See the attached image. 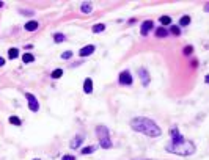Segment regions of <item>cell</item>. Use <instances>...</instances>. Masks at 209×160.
<instances>
[{"label": "cell", "instance_id": "obj_20", "mask_svg": "<svg viewBox=\"0 0 209 160\" xmlns=\"http://www.w3.org/2000/svg\"><path fill=\"white\" fill-rule=\"evenodd\" d=\"M61 75H63V71H61V69H55V71L52 72V79H55V80H57V79L61 77Z\"/></svg>", "mask_w": 209, "mask_h": 160}, {"label": "cell", "instance_id": "obj_28", "mask_svg": "<svg viewBox=\"0 0 209 160\" xmlns=\"http://www.w3.org/2000/svg\"><path fill=\"white\" fill-rule=\"evenodd\" d=\"M3 64H5V58H2V56H0V68H2Z\"/></svg>", "mask_w": 209, "mask_h": 160}, {"label": "cell", "instance_id": "obj_8", "mask_svg": "<svg viewBox=\"0 0 209 160\" xmlns=\"http://www.w3.org/2000/svg\"><path fill=\"white\" fill-rule=\"evenodd\" d=\"M152 25H154V24H152V21H145V22L142 24V30H140V32H142V35H148V33L151 32Z\"/></svg>", "mask_w": 209, "mask_h": 160}, {"label": "cell", "instance_id": "obj_5", "mask_svg": "<svg viewBox=\"0 0 209 160\" xmlns=\"http://www.w3.org/2000/svg\"><path fill=\"white\" fill-rule=\"evenodd\" d=\"M120 83L121 85H131L132 83V75L129 71H123L120 74Z\"/></svg>", "mask_w": 209, "mask_h": 160}, {"label": "cell", "instance_id": "obj_4", "mask_svg": "<svg viewBox=\"0 0 209 160\" xmlns=\"http://www.w3.org/2000/svg\"><path fill=\"white\" fill-rule=\"evenodd\" d=\"M25 97H27V100H29V108L32 110V111H38L39 110V104H38V99H36L33 94H30V93H27L25 94Z\"/></svg>", "mask_w": 209, "mask_h": 160}, {"label": "cell", "instance_id": "obj_12", "mask_svg": "<svg viewBox=\"0 0 209 160\" xmlns=\"http://www.w3.org/2000/svg\"><path fill=\"white\" fill-rule=\"evenodd\" d=\"M33 60H35L33 53H29V52H27V53H24V55H22V61H24V63H32Z\"/></svg>", "mask_w": 209, "mask_h": 160}, {"label": "cell", "instance_id": "obj_2", "mask_svg": "<svg viewBox=\"0 0 209 160\" xmlns=\"http://www.w3.org/2000/svg\"><path fill=\"white\" fill-rule=\"evenodd\" d=\"M195 145L189 140H183L179 143H171L167 146V151L168 152H173V154H178V155H192L195 152Z\"/></svg>", "mask_w": 209, "mask_h": 160}, {"label": "cell", "instance_id": "obj_17", "mask_svg": "<svg viewBox=\"0 0 209 160\" xmlns=\"http://www.w3.org/2000/svg\"><path fill=\"white\" fill-rule=\"evenodd\" d=\"M82 13H91V3H84L80 6Z\"/></svg>", "mask_w": 209, "mask_h": 160}, {"label": "cell", "instance_id": "obj_9", "mask_svg": "<svg viewBox=\"0 0 209 160\" xmlns=\"http://www.w3.org/2000/svg\"><path fill=\"white\" fill-rule=\"evenodd\" d=\"M82 140H84V137L82 135H76L74 138H72V141H71V149H76V148H79L80 146V143H82Z\"/></svg>", "mask_w": 209, "mask_h": 160}, {"label": "cell", "instance_id": "obj_3", "mask_svg": "<svg viewBox=\"0 0 209 160\" xmlns=\"http://www.w3.org/2000/svg\"><path fill=\"white\" fill-rule=\"evenodd\" d=\"M96 134H98L99 141H101V146H102L104 149L112 148V141H110V137H108V129H107V127L98 126V127H96Z\"/></svg>", "mask_w": 209, "mask_h": 160}, {"label": "cell", "instance_id": "obj_15", "mask_svg": "<svg viewBox=\"0 0 209 160\" xmlns=\"http://www.w3.org/2000/svg\"><path fill=\"white\" fill-rule=\"evenodd\" d=\"M160 24L162 25H170L171 24V17L170 16H162L160 17Z\"/></svg>", "mask_w": 209, "mask_h": 160}, {"label": "cell", "instance_id": "obj_14", "mask_svg": "<svg viewBox=\"0 0 209 160\" xmlns=\"http://www.w3.org/2000/svg\"><path fill=\"white\" fill-rule=\"evenodd\" d=\"M17 55H19V50H17V49H14V47H13V49H10V50H8V56H10L11 60L17 58Z\"/></svg>", "mask_w": 209, "mask_h": 160}, {"label": "cell", "instance_id": "obj_7", "mask_svg": "<svg viewBox=\"0 0 209 160\" xmlns=\"http://www.w3.org/2000/svg\"><path fill=\"white\" fill-rule=\"evenodd\" d=\"M93 52H94V46H91V44H90V46L82 47V49H80V52H79V55H80V56H88V55H91Z\"/></svg>", "mask_w": 209, "mask_h": 160}, {"label": "cell", "instance_id": "obj_13", "mask_svg": "<svg viewBox=\"0 0 209 160\" xmlns=\"http://www.w3.org/2000/svg\"><path fill=\"white\" fill-rule=\"evenodd\" d=\"M189 24H190V17H189V16H183V17L179 19V25H181V27H186V25H189Z\"/></svg>", "mask_w": 209, "mask_h": 160}, {"label": "cell", "instance_id": "obj_16", "mask_svg": "<svg viewBox=\"0 0 209 160\" xmlns=\"http://www.w3.org/2000/svg\"><path fill=\"white\" fill-rule=\"evenodd\" d=\"M104 28H105L104 24H96V25L93 27V32H94V33H101V32H104Z\"/></svg>", "mask_w": 209, "mask_h": 160}, {"label": "cell", "instance_id": "obj_19", "mask_svg": "<svg viewBox=\"0 0 209 160\" xmlns=\"http://www.w3.org/2000/svg\"><path fill=\"white\" fill-rule=\"evenodd\" d=\"M167 35H168V32L165 30V28H157V30H156V36L163 38V36H167Z\"/></svg>", "mask_w": 209, "mask_h": 160}, {"label": "cell", "instance_id": "obj_6", "mask_svg": "<svg viewBox=\"0 0 209 160\" xmlns=\"http://www.w3.org/2000/svg\"><path fill=\"white\" fill-rule=\"evenodd\" d=\"M139 75H140V79H142V83H143V87H146V85L149 83V74L146 72V69H139Z\"/></svg>", "mask_w": 209, "mask_h": 160}, {"label": "cell", "instance_id": "obj_22", "mask_svg": "<svg viewBox=\"0 0 209 160\" xmlns=\"http://www.w3.org/2000/svg\"><path fill=\"white\" fill-rule=\"evenodd\" d=\"M171 33H173V35H181V28L178 27V25H171Z\"/></svg>", "mask_w": 209, "mask_h": 160}, {"label": "cell", "instance_id": "obj_26", "mask_svg": "<svg viewBox=\"0 0 209 160\" xmlns=\"http://www.w3.org/2000/svg\"><path fill=\"white\" fill-rule=\"evenodd\" d=\"M192 52H194V47L192 46H187L186 49H184V55H190Z\"/></svg>", "mask_w": 209, "mask_h": 160}, {"label": "cell", "instance_id": "obj_18", "mask_svg": "<svg viewBox=\"0 0 209 160\" xmlns=\"http://www.w3.org/2000/svg\"><path fill=\"white\" fill-rule=\"evenodd\" d=\"M53 39H55V43H63L65 41V35L63 33H55L53 35Z\"/></svg>", "mask_w": 209, "mask_h": 160}, {"label": "cell", "instance_id": "obj_1", "mask_svg": "<svg viewBox=\"0 0 209 160\" xmlns=\"http://www.w3.org/2000/svg\"><path fill=\"white\" fill-rule=\"evenodd\" d=\"M129 124H131V127H132L135 132L143 134V135H146V137L156 138V137H160V135H162L160 127H159L152 119H148V118H134Z\"/></svg>", "mask_w": 209, "mask_h": 160}, {"label": "cell", "instance_id": "obj_29", "mask_svg": "<svg viewBox=\"0 0 209 160\" xmlns=\"http://www.w3.org/2000/svg\"><path fill=\"white\" fill-rule=\"evenodd\" d=\"M204 82H206V83H209V74H207L206 77H204Z\"/></svg>", "mask_w": 209, "mask_h": 160}, {"label": "cell", "instance_id": "obj_32", "mask_svg": "<svg viewBox=\"0 0 209 160\" xmlns=\"http://www.w3.org/2000/svg\"><path fill=\"white\" fill-rule=\"evenodd\" d=\"M146 160H148V158H146Z\"/></svg>", "mask_w": 209, "mask_h": 160}, {"label": "cell", "instance_id": "obj_24", "mask_svg": "<svg viewBox=\"0 0 209 160\" xmlns=\"http://www.w3.org/2000/svg\"><path fill=\"white\" fill-rule=\"evenodd\" d=\"M93 151H94L93 146H88V148H84V149H82V154H90V152H93Z\"/></svg>", "mask_w": 209, "mask_h": 160}, {"label": "cell", "instance_id": "obj_10", "mask_svg": "<svg viewBox=\"0 0 209 160\" xmlns=\"http://www.w3.org/2000/svg\"><path fill=\"white\" fill-rule=\"evenodd\" d=\"M84 91L87 94H90V93L93 91V80L91 79H85V82H84Z\"/></svg>", "mask_w": 209, "mask_h": 160}, {"label": "cell", "instance_id": "obj_27", "mask_svg": "<svg viewBox=\"0 0 209 160\" xmlns=\"http://www.w3.org/2000/svg\"><path fill=\"white\" fill-rule=\"evenodd\" d=\"M61 160H74V157H72V155H65Z\"/></svg>", "mask_w": 209, "mask_h": 160}, {"label": "cell", "instance_id": "obj_11", "mask_svg": "<svg viewBox=\"0 0 209 160\" xmlns=\"http://www.w3.org/2000/svg\"><path fill=\"white\" fill-rule=\"evenodd\" d=\"M36 28H38V22H36V21H30V22L25 24V30L27 32H35Z\"/></svg>", "mask_w": 209, "mask_h": 160}, {"label": "cell", "instance_id": "obj_21", "mask_svg": "<svg viewBox=\"0 0 209 160\" xmlns=\"http://www.w3.org/2000/svg\"><path fill=\"white\" fill-rule=\"evenodd\" d=\"M10 122L14 126H21V119L17 118V116H10Z\"/></svg>", "mask_w": 209, "mask_h": 160}, {"label": "cell", "instance_id": "obj_23", "mask_svg": "<svg viewBox=\"0 0 209 160\" xmlns=\"http://www.w3.org/2000/svg\"><path fill=\"white\" fill-rule=\"evenodd\" d=\"M71 56H72V52H71V50H66V52L61 53V58H63V60H68V58H71Z\"/></svg>", "mask_w": 209, "mask_h": 160}, {"label": "cell", "instance_id": "obj_31", "mask_svg": "<svg viewBox=\"0 0 209 160\" xmlns=\"http://www.w3.org/2000/svg\"><path fill=\"white\" fill-rule=\"evenodd\" d=\"M3 6V2H0V8H2Z\"/></svg>", "mask_w": 209, "mask_h": 160}, {"label": "cell", "instance_id": "obj_30", "mask_svg": "<svg viewBox=\"0 0 209 160\" xmlns=\"http://www.w3.org/2000/svg\"><path fill=\"white\" fill-rule=\"evenodd\" d=\"M204 11H209V5H206V6H204Z\"/></svg>", "mask_w": 209, "mask_h": 160}, {"label": "cell", "instance_id": "obj_25", "mask_svg": "<svg viewBox=\"0 0 209 160\" xmlns=\"http://www.w3.org/2000/svg\"><path fill=\"white\" fill-rule=\"evenodd\" d=\"M170 135H171V138H175V137H178V135H179V132H178V129H176V127H173V129H170Z\"/></svg>", "mask_w": 209, "mask_h": 160}]
</instances>
